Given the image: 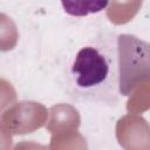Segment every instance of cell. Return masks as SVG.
<instances>
[{"label": "cell", "mask_w": 150, "mask_h": 150, "mask_svg": "<svg viewBox=\"0 0 150 150\" xmlns=\"http://www.w3.org/2000/svg\"><path fill=\"white\" fill-rule=\"evenodd\" d=\"M117 90L129 96L142 82L150 80V42L131 34L116 38Z\"/></svg>", "instance_id": "2"}, {"label": "cell", "mask_w": 150, "mask_h": 150, "mask_svg": "<svg viewBox=\"0 0 150 150\" xmlns=\"http://www.w3.org/2000/svg\"><path fill=\"white\" fill-rule=\"evenodd\" d=\"M110 0H61L63 11L71 16H87L107 8Z\"/></svg>", "instance_id": "3"}, {"label": "cell", "mask_w": 150, "mask_h": 150, "mask_svg": "<svg viewBox=\"0 0 150 150\" xmlns=\"http://www.w3.org/2000/svg\"><path fill=\"white\" fill-rule=\"evenodd\" d=\"M69 75L75 91L97 98L117 87V71L108 47L87 45L80 48L70 64Z\"/></svg>", "instance_id": "1"}]
</instances>
